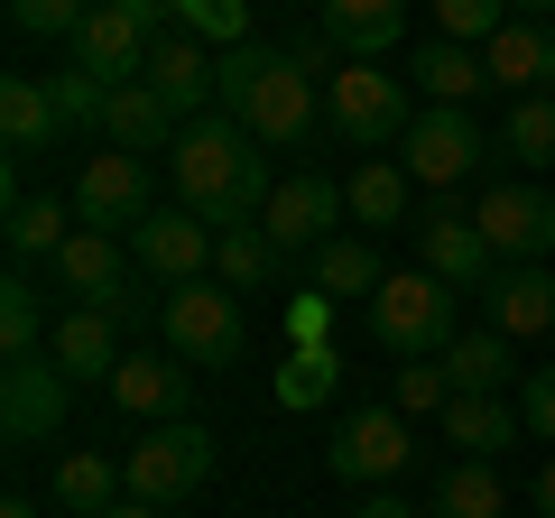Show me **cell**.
<instances>
[{
  "label": "cell",
  "instance_id": "6da1fadb",
  "mask_svg": "<svg viewBox=\"0 0 555 518\" xmlns=\"http://www.w3.org/2000/svg\"><path fill=\"white\" fill-rule=\"evenodd\" d=\"M167 177H177V204L185 213H204L214 232H232V222H259L269 213V148L241 130L232 112H204L177 130V148H167Z\"/></svg>",
  "mask_w": 555,
  "mask_h": 518
},
{
  "label": "cell",
  "instance_id": "7a4b0ae2",
  "mask_svg": "<svg viewBox=\"0 0 555 518\" xmlns=\"http://www.w3.org/2000/svg\"><path fill=\"white\" fill-rule=\"evenodd\" d=\"M214 112H232L259 148H306L324 130V83L278 47H222L214 56Z\"/></svg>",
  "mask_w": 555,
  "mask_h": 518
},
{
  "label": "cell",
  "instance_id": "3957f363",
  "mask_svg": "<svg viewBox=\"0 0 555 518\" xmlns=\"http://www.w3.org/2000/svg\"><path fill=\"white\" fill-rule=\"evenodd\" d=\"M408 120H416L408 75H379L371 56H343L324 75V130L343 148H389V140H408Z\"/></svg>",
  "mask_w": 555,
  "mask_h": 518
},
{
  "label": "cell",
  "instance_id": "277c9868",
  "mask_svg": "<svg viewBox=\"0 0 555 518\" xmlns=\"http://www.w3.org/2000/svg\"><path fill=\"white\" fill-rule=\"evenodd\" d=\"M500 158V140L481 130L463 102H416V120H408V140H398V167H408L426 195H454L463 177H481V167Z\"/></svg>",
  "mask_w": 555,
  "mask_h": 518
},
{
  "label": "cell",
  "instance_id": "5b68a950",
  "mask_svg": "<svg viewBox=\"0 0 555 518\" xmlns=\"http://www.w3.org/2000/svg\"><path fill=\"white\" fill-rule=\"evenodd\" d=\"M158 334L167 352L185 361V371H232L241 342H250V324H241V297L222 279H185V287H158Z\"/></svg>",
  "mask_w": 555,
  "mask_h": 518
},
{
  "label": "cell",
  "instance_id": "8992f818",
  "mask_svg": "<svg viewBox=\"0 0 555 518\" xmlns=\"http://www.w3.org/2000/svg\"><path fill=\"white\" fill-rule=\"evenodd\" d=\"M361 324H371L379 352H398V361H436L444 342H454V287L426 279V269H398V279H379V297L361 306Z\"/></svg>",
  "mask_w": 555,
  "mask_h": 518
},
{
  "label": "cell",
  "instance_id": "52a82bcc",
  "mask_svg": "<svg viewBox=\"0 0 555 518\" xmlns=\"http://www.w3.org/2000/svg\"><path fill=\"white\" fill-rule=\"evenodd\" d=\"M130 500H149V509H185V500L214 481V436H204L195 417H167V426H149V436L130 444Z\"/></svg>",
  "mask_w": 555,
  "mask_h": 518
},
{
  "label": "cell",
  "instance_id": "ba28073f",
  "mask_svg": "<svg viewBox=\"0 0 555 518\" xmlns=\"http://www.w3.org/2000/svg\"><path fill=\"white\" fill-rule=\"evenodd\" d=\"M416 269H426V279H444L454 297H481V287L500 279V259H491V241H481L473 204L426 195V213H416Z\"/></svg>",
  "mask_w": 555,
  "mask_h": 518
},
{
  "label": "cell",
  "instance_id": "9c48e42d",
  "mask_svg": "<svg viewBox=\"0 0 555 518\" xmlns=\"http://www.w3.org/2000/svg\"><path fill=\"white\" fill-rule=\"evenodd\" d=\"M65 204H75V222H93V232H120V241H130L139 222L158 213V195H149V158H130V148H93Z\"/></svg>",
  "mask_w": 555,
  "mask_h": 518
},
{
  "label": "cell",
  "instance_id": "30bf717a",
  "mask_svg": "<svg viewBox=\"0 0 555 518\" xmlns=\"http://www.w3.org/2000/svg\"><path fill=\"white\" fill-rule=\"evenodd\" d=\"M473 222L491 241V259H555V195L537 177H500L473 204Z\"/></svg>",
  "mask_w": 555,
  "mask_h": 518
},
{
  "label": "cell",
  "instance_id": "8fae6325",
  "mask_svg": "<svg viewBox=\"0 0 555 518\" xmlns=\"http://www.w3.org/2000/svg\"><path fill=\"white\" fill-rule=\"evenodd\" d=\"M259 232L278 241V259H315L324 241L343 232V185L324 177V167H297V177L269 195V213H259Z\"/></svg>",
  "mask_w": 555,
  "mask_h": 518
},
{
  "label": "cell",
  "instance_id": "7c38bea8",
  "mask_svg": "<svg viewBox=\"0 0 555 518\" xmlns=\"http://www.w3.org/2000/svg\"><path fill=\"white\" fill-rule=\"evenodd\" d=\"M408 454L416 444H408V417H398V407H352V417L334 426V444H324V472L334 481H371L379 491V481L408 472Z\"/></svg>",
  "mask_w": 555,
  "mask_h": 518
},
{
  "label": "cell",
  "instance_id": "4fadbf2b",
  "mask_svg": "<svg viewBox=\"0 0 555 518\" xmlns=\"http://www.w3.org/2000/svg\"><path fill=\"white\" fill-rule=\"evenodd\" d=\"M65 407H75V379L56 371V352H28L0 371V426H10V444H47L65 426Z\"/></svg>",
  "mask_w": 555,
  "mask_h": 518
},
{
  "label": "cell",
  "instance_id": "5bb4252c",
  "mask_svg": "<svg viewBox=\"0 0 555 518\" xmlns=\"http://www.w3.org/2000/svg\"><path fill=\"white\" fill-rule=\"evenodd\" d=\"M214 241H222V232H214L204 213L167 204V213H149V222L130 232V259H139L158 287H185V279H204V269H214Z\"/></svg>",
  "mask_w": 555,
  "mask_h": 518
},
{
  "label": "cell",
  "instance_id": "9a60e30c",
  "mask_svg": "<svg viewBox=\"0 0 555 518\" xmlns=\"http://www.w3.org/2000/svg\"><path fill=\"white\" fill-rule=\"evenodd\" d=\"M149 47H158V28H139L130 10H112V0H93V20L75 28V65H83V75H102L112 93L149 75Z\"/></svg>",
  "mask_w": 555,
  "mask_h": 518
},
{
  "label": "cell",
  "instance_id": "2e32d148",
  "mask_svg": "<svg viewBox=\"0 0 555 518\" xmlns=\"http://www.w3.org/2000/svg\"><path fill=\"white\" fill-rule=\"evenodd\" d=\"M102 389H112V407H120V417L167 426V417H185V399H195V371H185L177 352H130L112 379H102Z\"/></svg>",
  "mask_w": 555,
  "mask_h": 518
},
{
  "label": "cell",
  "instance_id": "e0dca14e",
  "mask_svg": "<svg viewBox=\"0 0 555 518\" xmlns=\"http://www.w3.org/2000/svg\"><path fill=\"white\" fill-rule=\"evenodd\" d=\"M481 297H491V334H509V342L555 334V269L546 259H500V279Z\"/></svg>",
  "mask_w": 555,
  "mask_h": 518
},
{
  "label": "cell",
  "instance_id": "ac0fdd59",
  "mask_svg": "<svg viewBox=\"0 0 555 518\" xmlns=\"http://www.w3.org/2000/svg\"><path fill=\"white\" fill-rule=\"evenodd\" d=\"M481 65H491V93H555V20H509L481 47Z\"/></svg>",
  "mask_w": 555,
  "mask_h": 518
},
{
  "label": "cell",
  "instance_id": "d6986e66",
  "mask_svg": "<svg viewBox=\"0 0 555 518\" xmlns=\"http://www.w3.org/2000/svg\"><path fill=\"white\" fill-rule=\"evenodd\" d=\"M47 269H56V287H65L75 306H93V297H112V287L130 279L139 259H130V241H120V232H93V222H75V241H65Z\"/></svg>",
  "mask_w": 555,
  "mask_h": 518
},
{
  "label": "cell",
  "instance_id": "ffe728a7",
  "mask_svg": "<svg viewBox=\"0 0 555 518\" xmlns=\"http://www.w3.org/2000/svg\"><path fill=\"white\" fill-rule=\"evenodd\" d=\"M139 83H149L177 120H204V102H214V56H204V38H185V28H177V38L149 47V75H139Z\"/></svg>",
  "mask_w": 555,
  "mask_h": 518
},
{
  "label": "cell",
  "instance_id": "44dd1931",
  "mask_svg": "<svg viewBox=\"0 0 555 518\" xmlns=\"http://www.w3.org/2000/svg\"><path fill=\"white\" fill-rule=\"evenodd\" d=\"M47 352H56V371L75 379V389H83V379H112L120 361H130V352H120V324L102 315V306H65L56 334H47Z\"/></svg>",
  "mask_w": 555,
  "mask_h": 518
},
{
  "label": "cell",
  "instance_id": "7402d4cb",
  "mask_svg": "<svg viewBox=\"0 0 555 518\" xmlns=\"http://www.w3.org/2000/svg\"><path fill=\"white\" fill-rule=\"evenodd\" d=\"M0 140H10V158H47V148L65 140V112H56V83H38V75H10L0 83Z\"/></svg>",
  "mask_w": 555,
  "mask_h": 518
},
{
  "label": "cell",
  "instance_id": "603a6c76",
  "mask_svg": "<svg viewBox=\"0 0 555 518\" xmlns=\"http://www.w3.org/2000/svg\"><path fill=\"white\" fill-rule=\"evenodd\" d=\"M444 379H454V399H509V379H518V352H509V334H454L444 342Z\"/></svg>",
  "mask_w": 555,
  "mask_h": 518
},
{
  "label": "cell",
  "instance_id": "cb8c5ba5",
  "mask_svg": "<svg viewBox=\"0 0 555 518\" xmlns=\"http://www.w3.org/2000/svg\"><path fill=\"white\" fill-rule=\"evenodd\" d=\"M408 195H416V177H408L398 158H361L352 185H343V213H352L361 232H416V222H408Z\"/></svg>",
  "mask_w": 555,
  "mask_h": 518
},
{
  "label": "cell",
  "instance_id": "d4e9b609",
  "mask_svg": "<svg viewBox=\"0 0 555 518\" xmlns=\"http://www.w3.org/2000/svg\"><path fill=\"white\" fill-rule=\"evenodd\" d=\"M324 38L343 47V56H389L398 38H408V0H324Z\"/></svg>",
  "mask_w": 555,
  "mask_h": 518
},
{
  "label": "cell",
  "instance_id": "484cf974",
  "mask_svg": "<svg viewBox=\"0 0 555 518\" xmlns=\"http://www.w3.org/2000/svg\"><path fill=\"white\" fill-rule=\"evenodd\" d=\"M177 130H185V120L167 112L149 83H120L112 112H102V148H130V158H149V148H177Z\"/></svg>",
  "mask_w": 555,
  "mask_h": 518
},
{
  "label": "cell",
  "instance_id": "4316f807",
  "mask_svg": "<svg viewBox=\"0 0 555 518\" xmlns=\"http://www.w3.org/2000/svg\"><path fill=\"white\" fill-rule=\"evenodd\" d=\"M306 279H315V297H334V306H371L379 297V279H389V269H379V250H371V241H352V232H334V241H324V250L315 259H306Z\"/></svg>",
  "mask_w": 555,
  "mask_h": 518
},
{
  "label": "cell",
  "instance_id": "83f0119b",
  "mask_svg": "<svg viewBox=\"0 0 555 518\" xmlns=\"http://www.w3.org/2000/svg\"><path fill=\"white\" fill-rule=\"evenodd\" d=\"M334 389H343L334 342H287V361H278V407L287 417H315V407H334Z\"/></svg>",
  "mask_w": 555,
  "mask_h": 518
},
{
  "label": "cell",
  "instance_id": "f1b7e54d",
  "mask_svg": "<svg viewBox=\"0 0 555 518\" xmlns=\"http://www.w3.org/2000/svg\"><path fill=\"white\" fill-rule=\"evenodd\" d=\"M426 518H509V481H500V463L454 454L444 481H436V500H426Z\"/></svg>",
  "mask_w": 555,
  "mask_h": 518
},
{
  "label": "cell",
  "instance_id": "f546056e",
  "mask_svg": "<svg viewBox=\"0 0 555 518\" xmlns=\"http://www.w3.org/2000/svg\"><path fill=\"white\" fill-rule=\"evenodd\" d=\"M436 426H444V444H454V454L491 463V454H509V444H518V426H528V417H518L509 399H454Z\"/></svg>",
  "mask_w": 555,
  "mask_h": 518
},
{
  "label": "cell",
  "instance_id": "4dcf8cb0",
  "mask_svg": "<svg viewBox=\"0 0 555 518\" xmlns=\"http://www.w3.org/2000/svg\"><path fill=\"white\" fill-rule=\"evenodd\" d=\"M120 500H130V472L112 454H65L56 463V509L65 518H112Z\"/></svg>",
  "mask_w": 555,
  "mask_h": 518
},
{
  "label": "cell",
  "instance_id": "1f68e13d",
  "mask_svg": "<svg viewBox=\"0 0 555 518\" xmlns=\"http://www.w3.org/2000/svg\"><path fill=\"white\" fill-rule=\"evenodd\" d=\"M416 83H426V102H463V112H473V93H491V65H481V47L426 38L416 47Z\"/></svg>",
  "mask_w": 555,
  "mask_h": 518
},
{
  "label": "cell",
  "instance_id": "d6a6232c",
  "mask_svg": "<svg viewBox=\"0 0 555 518\" xmlns=\"http://www.w3.org/2000/svg\"><path fill=\"white\" fill-rule=\"evenodd\" d=\"M500 158L509 167H555V93H518L509 112H500Z\"/></svg>",
  "mask_w": 555,
  "mask_h": 518
},
{
  "label": "cell",
  "instance_id": "836d02e7",
  "mask_svg": "<svg viewBox=\"0 0 555 518\" xmlns=\"http://www.w3.org/2000/svg\"><path fill=\"white\" fill-rule=\"evenodd\" d=\"M214 279L232 287V297H259V287L278 279V241L259 232V222H232V232L214 241Z\"/></svg>",
  "mask_w": 555,
  "mask_h": 518
},
{
  "label": "cell",
  "instance_id": "e575fe53",
  "mask_svg": "<svg viewBox=\"0 0 555 518\" xmlns=\"http://www.w3.org/2000/svg\"><path fill=\"white\" fill-rule=\"evenodd\" d=\"M65 241H75V204H56V195H28V204H10V259H56Z\"/></svg>",
  "mask_w": 555,
  "mask_h": 518
},
{
  "label": "cell",
  "instance_id": "d590c367",
  "mask_svg": "<svg viewBox=\"0 0 555 518\" xmlns=\"http://www.w3.org/2000/svg\"><path fill=\"white\" fill-rule=\"evenodd\" d=\"M47 342V297L28 287V269H10L0 279V361H28Z\"/></svg>",
  "mask_w": 555,
  "mask_h": 518
},
{
  "label": "cell",
  "instance_id": "8d00e7d4",
  "mask_svg": "<svg viewBox=\"0 0 555 518\" xmlns=\"http://www.w3.org/2000/svg\"><path fill=\"white\" fill-rule=\"evenodd\" d=\"M167 20L185 28V38H204L222 56V47H250V0H177Z\"/></svg>",
  "mask_w": 555,
  "mask_h": 518
},
{
  "label": "cell",
  "instance_id": "74e56055",
  "mask_svg": "<svg viewBox=\"0 0 555 518\" xmlns=\"http://www.w3.org/2000/svg\"><path fill=\"white\" fill-rule=\"evenodd\" d=\"M389 407H398V417H444V407H454V379H444V361H408V371L389 379Z\"/></svg>",
  "mask_w": 555,
  "mask_h": 518
},
{
  "label": "cell",
  "instance_id": "f35d334b",
  "mask_svg": "<svg viewBox=\"0 0 555 518\" xmlns=\"http://www.w3.org/2000/svg\"><path fill=\"white\" fill-rule=\"evenodd\" d=\"M500 28H509L500 0H436V38H454V47H491Z\"/></svg>",
  "mask_w": 555,
  "mask_h": 518
},
{
  "label": "cell",
  "instance_id": "ab89813d",
  "mask_svg": "<svg viewBox=\"0 0 555 518\" xmlns=\"http://www.w3.org/2000/svg\"><path fill=\"white\" fill-rule=\"evenodd\" d=\"M56 112H65V130H93V140H102L112 83H102V75H83V65H65V75H56Z\"/></svg>",
  "mask_w": 555,
  "mask_h": 518
},
{
  "label": "cell",
  "instance_id": "60d3db41",
  "mask_svg": "<svg viewBox=\"0 0 555 518\" xmlns=\"http://www.w3.org/2000/svg\"><path fill=\"white\" fill-rule=\"evenodd\" d=\"M83 20H93V0H10V28H20V38H65L75 47Z\"/></svg>",
  "mask_w": 555,
  "mask_h": 518
},
{
  "label": "cell",
  "instance_id": "b9f144b4",
  "mask_svg": "<svg viewBox=\"0 0 555 518\" xmlns=\"http://www.w3.org/2000/svg\"><path fill=\"white\" fill-rule=\"evenodd\" d=\"M334 315H343V306L315 297V287H306V297H287V342H334Z\"/></svg>",
  "mask_w": 555,
  "mask_h": 518
},
{
  "label": "cell",
  "instance_id": "7bdbcfd3",
  "mask_svg": "<svg viewBox=\"0 0 555 518\" xmlns=\"http://www.w3.org/2000/svg\"><path fill=\"white\" fill-rule=\"evenodd\" d=\"M518 417H528V436L555 444V371H528V399H518Z\"/></svg>",
  "mask_w": 555,
  "mask_h": 518
},
{
  "label": "cell",
  "instance_id": "ee69618b",
  "mask_svg": "<svg viewBox=\"0 0 555 518\" xmlns=\"http://www.w3.org/2000/svg\"><path fill=\"white\" fill-rule=\"evenodd\" d=\"M352 518H426L416 500H398V491H371V500H352Z\"/></svg>",
  "mask_w": 555,
  "mask_h": 518
},
{
  "label": "cell",
  "instance_id": "f6af8a7d",
  "mask_svg": "<svg viewBox=\"0 0 555 518\" xmlns=\"http://www.w3.org/2000/svg\"><path fill=\"white\" fill-rule=\"evenodd\" d=\"M112 10H130V20H139V28H158V20H167V10H177V0H112Z\"/></svg>",
  "mask_w": 555,
  "mask_h": 518
},
{
  "label": "cell",
  "instance_id": "bcb514c9",
  "mask_svg": "<svg viewBox=\"0 0 555 518\" xmlns=\"http://www.w3.org/2000/svg\"><path fill=\"white\" fill-rule=\"evenodd\" d=\"M528 500H537V518H555V454H546V472H537V491H528Z\"/></svg>",
  "mask_w": 555,
  "mask_h": 518
},
{
  "label": "cell",
  "instance_id": "7dc6e473",
  "mask_svg": "<svg viewBox=\"0 0 555 518\" xmlns=\"http://www.w3.org/2000/svg\"><path fill=\"white\" fill-rule=\"evenodd\" d=\"M509 10L518 20H555V0H509Z\"/></svg>",
  "mask_w": 555,
  "mask_h": 518
},
{
  "label": "cell",
  "instance_id": "c3c4849f",
  "mask_svg": "<svg viewBox=\"0 0 555 518\" xmlns=\"http://www.w3.org/2000/svg\"><path fill=\"white\" fill-rule=\"evenodd\" d=\"M112 518H167V509H149V500H120V509Z\"/></svg>",
  "mask_w": 555,
  "mask_h": 518
},
{
  "label": "cell",
  "instance_id": "681fc988",
  "mask_svg": "<svg viewBox=\"0 0 555 518\" xmlns=\"http://www.w3.org/2000/svg\"><path fill=\"white\" fill-rule=\"evenodd\" d=\"M0 518H38V500H0Z\"/></svg>",
  "mask_w": 555,
  "mask_h": 518
}]
</instances>
